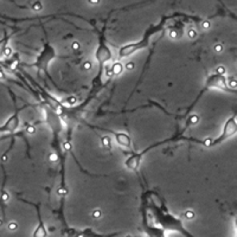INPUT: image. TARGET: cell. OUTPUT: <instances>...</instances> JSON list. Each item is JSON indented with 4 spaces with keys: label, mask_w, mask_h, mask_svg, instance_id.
<instances>
[{
    "label": "cell",
    "mask_w": 237,
    "mask_h": 237,
    "mask_svg": "<svg viewBox=\"0 0 237 237\" xmlns=\"http://www.w3.org/2000/svg\"><path fill=\"white\" fill-rule=\"evenodd\" d=\"M2 55L5 56V57H10L12 55V49L10 48V46H6L5 49H4V52H2Z\"/></svg>",
    "instance_id": "9a60e30c"
},
{
    "label": "cell",
    "mask_w": 237,
    "mask_h": 237,
    "mask_svg": "<svg viewBox=\"0 0 237 237\" xmlns=\"http://www.w3.org/2000/svg\"><path fill=\"white\" fill-rule=\"evenodd\" d=\"M96 58H97V61H98L100 63L107 62V61H109V59L111 58V52H110V50L108 49L106 45H103V44H102V45L98 48V50H97Z\"/></svg>",
    "instance_id": "5b68a950"
},
{
    "label": "cell",
    "mask_w": 237,
    "mask_h": 237,
    "mask_svg": "<svg viewBox=\"0 0 237 237\" xmlns=\"http://www.w3.org/2000/svg\"><path fill=\"white\" fill-rule=\"evenodd\" d=\"M38 218H39V224L36 228V230L33 231L32 237H46L48 236V232H46V229L44 226V223L42 222V218H41V215H39V210H38Z\"/></svg>",
    "instance_id": "52a82bcc"
},
{
    "label": "cell",
    "mask_w": 237,
    "mask_h": 237,
    "mask_svg": "<svg viewBox=\"0 0 237 237\" xmlns=\"http://www.w3.org/2000/svg\"><path fill=\"white\" fill-rule=\"evenodd\" d=\"M115 134V139L120 146L126 147V148H130L132 146V141H130L129 135L125 134V133H114Z\"/></svg>",
    "instance_id": "8992f818"
},
{
    "label": "cell",
    "mask_w": 237,
    "mask_h": 237,
    "mask_svg": "<svg viewBox=\"0 0 237 237\" xmlns=\"http://www.w3.org/2000/svg\"><path fill=\"white\" fill-rule=\"evenodd\" d=\"M216 74H217V75L223 76L225 74V68H224V66H218V68L216 69Z\"/></svg>",
    "instance_id": "e0dca14e"
},
{
    "label": "cell",
    "mask_w": 237,
    "mask_h": 237,
    "mask_svg": "<svg viewBox=\"0 0 237 237\" xmlns=\"http://www.w3.org/2000/svg\"><path fill=\"white\" fill-rule=\"evenodd\" d=\"M228 84L231 87L232 89H235V88H236V86H237V84H236V81H235V78H230V80L228 81Z\"/></svg>",
    "instance_id": "7402d4cb"
},
{
    "label": "cell",
    "mask_w": 237,
    "mask_h": 237,
    "mask_svg": "<svg viewBox=\"0 0 237 237\" xmlns=\"http://www.w3.org/2000/svg\"><path fill=\"white\" fill-rule=\"evenodd\" d=\"M26 132H27V133H30V134H34L36 129H34V127H33V126H27V127H26Z\"/></svg>",
    "instance_id": "4316f807"
},
{
    "label": "cell",
    "mask_w": 237,
    "mask_h": 237,
    "mask_svg": "<svg viewBox=\"0 0 237 237\" xmlns=\"http://www.w3.org/2000/svg\"><path fill=\"white\" fill-rule=\"evenodd\" d=\"M58 194L59 196H64V194H66L68 193V191H66V189H64V187H61V189H58Z\"/></svg>",
    "instance_id": "484cf974"
},
{
    "label": "cell",
    "mask_w": 237,
    "mask_h": 237,
    "mask_svg": "<svg viewBox=\"0 0 237 237\" xmlns=\"http://www.w3.org/2000/svg\"><path fill=\"white\" fill-rule=\"evenodd\" d=\"M91 66H93V64H91V62H90V61H87L86 63H84V65H83V68H84V70H86V71L90 70V69H91Z\"/></svg>",
    "instance_id": "d4e9b609"
},
{
    "label": "cell",
    "mask_w": 237,
    "mask_h": 237,
    "mask_svg": "<svg viewBox=\"0 0 237 237\" xmlns=\"http://www.w3.org/2000/svg\"><path fill=\"white\" fill-rule=\"evenodd\" d=\"M18 126H19V116H18V114H14L5 122L4 126L0 127V133H2V132H10V133L14 132L18 128Z\"/></svg>",
    "instance_id": "3957f363"
},
{
    "label": "cell",
    "mask_w": 237,
    "mask_h": 237,
    "mask_svg": "<svg viewBox=\"0 0 237 237\" xmlns=\"http://www.w3.org/2000/svg\"><path fill=\"white\" fill-rule=\"evenodd\" d=\"M17 228H18V225H17L16 222H11V223L9 224V229H10V230H16Z\"/></svg>",
    "instance_id": "83f0119b"
},
{
    "label": "cell",
    "mask_w": 237,
    "mask_h": 237,
    "mask_svg": "<svg viewBox=\"0 0 237 237\" xmlns=\"http://www.w3.org/2000/svg\"><path fill=\"white\" fill-rule=\"evenodd\" d=\"M58 159H59V158H58V155H57L56 153H51L50 157H49V160L51 162H57L58 161Z\"/></svg>",
    "instance_id": "2e32d148"
},
{
    "label": "cell",
    "mask_w": 237,
    "mask_h": 237,
    "mask_svg": "<svg viewBox=\"0 0 237 237\" xmlns=\"http://www.w3.org/2000/svg\"><path fill=\"white\" fill-rule=\"evenodd\" d=\"M236 129H237L236 116H232V118H230L225 122L224 128H223V133H222V135L219 136V139H218V140L212 141V146L216 145V143H218V142H222L223 140H225L226 138H229V136L234 135V134L236 133Z\"/></svg>",
    "instance_id": "7a4b0ae2"
},
{
    "label": "cell",
    "mask_w": 237,
    "mask_h": 237,
    "mask_svg": "<svg viewBox=\"0 0 237 237\" xmlns=\"http://www.w3.org/2000/svg\"><path fill=\"white\" fill-rule=\"evenodd\" d=\"M170 37H172V38L175 39V38H178V37H179V33H178L177 30H171V31H170Z\"/></svg>",
    "instance_id": "cb8c5ba5"
},
{
    "label": "cell",
    "mask_w": 237,
    "mask_h": 237,
    "mask_svg": "<svg viewBox=\"0 0 237 237\" xmlns=\"http://www.w3.org/2000/svg\"><path fill=\"white\" fill-rule=\"evenodd\" d=\"M56 57V52L55 50L50 46V45H45L43 52L37 57V61H36V66L38 69H41L42 71H44L45 74H48V64L50 63L51 59H54Z\"/></svg>",
    "instance_id": "6da1fadb"
},
{
    "label": "cell",
    "mask_w": 237,
    "mask_h": 237,
    "mask_svg": "<svg viewBox=\"0 0 237 237\" xmlns=\"http://www.w3.org/2000/svg\"><path fill=\"white\" fill-rule=\"evenodd\" d=\"M111 73V75H120L122 71H123V66H122V64L120 63V62H116V63H114V65L111 66V70H110Z\"/></svg>",
    "instance_id": "ba28073f"
},
{
    "label": "cell",
    "mask_w": 237,
    "mask_h": 237,
    "mask_svg": "<svg viewBox=\"0 0 237 237\" xmlns=\"http://www.w3.org/2000/svg\"><path fill=\"white\" fill-rule=\"evenodd\" d=\"M6 42H7V38H4V39L0 41V56H2L4 49L7 46V45H6Z\"/></svg>",
    "instance_id": "4fadbf2b"
},
{
    "label": "cell",
    "mask_w": 237,
    "mask_h": 237,
    "mask_svg": "<svg viewBox=\"0 0 237 237\" xmlns=\"http://www.w3.org/2000/svg\"><path fill=\"white\" fill-rule=\"evenodd\" d=\"M223 49H224V46H223V44L222 43H218L215 45V51L216 52H222L223 51Z\"/></svg>",
    "instance_id": "d6986e66"
},
{
    "label": "cell",
    "mask_w": 237,
    "mask_h": 237,
    "mask_svg": "<svg viewBox=\"0 0 237 237\" xmlns=\"http://www.w3.org/2000/svg\"><path fill=\"white\" fill-rule=\"evenodd\" d=\"M207 86L209 87H216V88H221L223 90L226 89V81L225 78L222 75H212L209 77L207 80Z\"/></svg>",
    "instance_id": "277c9868"
},
{
    "label": "cell",
    "mask_w": 237,
    "mask_h": 237,
    "mask_svg": "<svg viewBox=\"0 0 237 237\" xmlns=\"http://www.w3.org/2000/svg\"><path fill=\"white\" fill-rule=\"evenodd\" d=\"M147 231H148L147 234L150 237H165V234L162 232V230H159V229H148Z\"/></svg>",
    "instance_id": "9c48e42d"
},
{
    "label": "cell",
    "mask_w": 237,
    "mask_h": 237,
    "mask_svg": "<svg viewBox=\"0 0 237 237\" xmlns=\"http://www.w3.org/2000/svg\"><path fill=\"white\" fill-rule=\"evenodd\" d=\"M126 237H132V236H126Z\"/></svg>",
    "instance_id": "d6a6232c"
},
{
    "label": "cell",
    "mask_w": 237,
    "mask_h": 237,
    "mask_svg": "<svg viewBox=\"0 0 237 237\" xmlns=\"http://www.w3.org/2000/svg\"><path fill=\"white\" fill-rule=\"evenodd\" d=\"M42 7H43V6H42V4H41V2H34V4H33V6H32V9L34 10V11H41V10H42Z\"/></svg>",
    "instance_id": "ffe728a7"
},
{
    "label": "cell",
    "mask_w": 237,
    "mask_h": 237,
    "mask_svg": "<svg viewBox=\"0 0 237 237\" xmlns=\"http://www.w3.org/2000/svg\"><path fill=\"white\" fill-rule=\"evenodd\" d=\"M73 49H74V50H78V49H80V43H78V42H74V43H73Z\"/></svg>",
    "instance_id": "f546056e"
},
{
    "label": "cell",
    "mask_w": 237,
    "mask_h": 237,
    "mask_svg": "<svg viewBox=\"0 0 237 237\" xmlns=\"http://www.w3.org/2000/svg\"><path fill=\"white\" fill-rule=\"evenodd\" d=\"M66 102H68L70 106H74V104H76V102H77V98L74 97V96H70V97H68Z\"/></svg>",
    "instance_id": "ac0fdd59"
},
{
    "label": "cell",
    "mask_w": 237,
    "mask_h": 237,
    "mask_svg": "<svg viewBox=\"0 0 237 237\" xmlns=\"http://www.w3.org/2000/svg\"><path fill=\"white\" fill-rule=\"evenodd\" d=\"M126 69H127V70H132V69H134V63H133V62H128V63L126 64Z\"/></svg>",
    "instance_id": "f1b7e54d"
},
{
    "label": "cell",
    "mask_w": 237,
    "mask_h": 237,
    "mask_svg": "<svg viewBox=\"0 0 237 237\" xmlns=\"http://www.w3.org/2000/svg\"><path fill=\"white\" fill-rule=\"evenodd\" d=\"M187 36H189V38H191V39H193L197 37V32H196V30L194 29H190L189 31H187Z\"/></svg>",
    "instance_id": "5bb4252c"
},
{
    "label": "cell",
    "mask_w": 237,
    "mask_h": 237,
    "mask_svg": "<svg viewBox=\"0 0 237 237\" xmlns=\"http://www.w3.org/2000/svg\"><path fill=\"white\" fill-rule=\"evenodd\" d=\"M210 26H211V23L207 22V20H205V22L202 23V27H203L204 30H209V29H210Z\"/></svg>",
    "instance_id": "603a6c76"
},
{
    "label": "cell",
    "mask_w": 237,
    "mask_h": 237,
    "mask_svg": "<svg viewBox=\"0 0 237 237\" xmlns=\"http://www.w3.org/2000/svg\"><path fill=\"white\" fill-rule=\"evenodd\" d=\"M89 2L91 5H98L100 4V0H89Z\"/></svg>",
    "instance_id": "4dcf8cb0"
},
{
    "label": "cell",
    "mask_w": 237,
    "mask_h": 237,
    "mask_svg": "<svg viewBox=\"0 0 237 237\" xmlns=\"http://www.w3.org/2000/svg\"><path fill=\"white\" fill-rule=\"evenodd\" d=\"M199 122V116L198 115H191L190 118H189V123L190 125H196V123H198Z\"/></svg>",
    "instance_id": "7c38bea8"
},
{
    "label": "cell",
    "mask_w": 237,
    "mask_h": 237,
    "mask_svg": "<svg viewBox=\"0 0 237 237\" xmlns=\"http://www.w3.org/2000/svg\"><path fill=\"white\" fill-rule=\"evenodd\" d=\"M101 216H102V212H101V210L96 209V210H94V211H93V217H94V218H100Z\"/></svg>",
    "instance_id": "44dd1931"
},
{
    "label": "cell",
    "mask_w": 237,
    "mask_h": 237,
    "mask_svg": "<svg viewBox=\"0 0 237 237\" xmlns=\"http://www.w3.org/2000/svg\"><path fill=\"white\" fill-rule=\"evenodd\" d=\"M194 216H196V214H194L192 210H186V211L184 212V217H185L186 219H192V218H194Z\"/></svg>",
    "instance_id": "8fae6325"
},
{
    "label": "cell",
    "mask_w": 237,
    "mask_h": 237,
    "mask_svg": "<svg viewBox=\"0 0 237 237\" xmlns=\"http://www.w3.org/2000/svg\"><path fill=\"white\" fill-rule=\"evenodd\" d=\"M101 143L106 150H110L111 148V139L109 136H102L101 139Z\"/></svg>",
    "instance_id": "30bf717a"
},
{
    "label": "cell",
    "mask_w": 237,
    "mask_h": 237,
    "mask_svg": "<svg viewBox=\"0 0 237 237\" xmlns=\"http://www.w3.org/2000/svg\"><path fill=\"white\" fill-rule=\"evenodd\" d=\"M63 146H64V148L66 150V151H69V150H70V143H69V142H64V145H63Z\"/></svg>",
    "instance_id": "1f68e13d"
}]
</instances>
